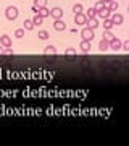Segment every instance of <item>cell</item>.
<instances>
[{
    "label": "cell",
    "mask_w": 129,
    "mask_h": 146,
    "mask_svg": "<svg viewBox=\"0 0 129 146\" xmlns=\"http://www.w3.org/2000/svg\"><path fill=\"white\" fill-rule=\"evenodd\" d=\"M5 16H7L10 21H15L16 18H18V8H16V7H7Z\"/></svg>",
    "instance_id": "cell-1"
},
{
    "label": "cell",
    "mask_w": 129,
    "mask_h": 146,
    "mask_svg": "<svg viewBox=\"0 0 129 146\" xmlns=\"http://www.w3.org/2000/svg\"><path fill=\"white\" fill-rule=\"evenodd\" d=\"M81 36H83V39H86V41H92L94 39V29H90V28H84L83 33H81Z\"/></svg>",
    "instance_id": "cell-2"
},
{
    "label": "cell",
    "mask_w": 129,
    "mask_h": 146,
    "mask_svg": "<svg viewBox=\"0 0 129 146\" xmlns=\"http://www.w3.org/2000/svg\"><path fill=\"white\" fill-rule=\"evenodd\" d=\"M86 21H87V18H86V15H84V13H76V15H74V23H76L77 26H83V25H86Z\"/></svg>",
    "instance_id": "cell-3"
},
{
    "label": "cell",
    "mask_w": 129,
    "mask_h": 146,
    "mask_svg": "<svg viewBox=\"0 0 129 146\" xmlns=\"http://www.w3.org/2000/svg\"><path fill=\"white\" fill-rule=\"evenodd\" d=\"M50 16L53 18V20H62L63 10H62V8H58V7H55V8H52V10H50Z\"/></svg>",
    "instance_id": "cell-4"
},
{
    "label": "cell",
    "mask_w": 129,
    "mask_h": 146,
    "mask_svg": "<svg viewBox=\"0 0 129 146\" xmlns=\"http://www.w3.org/2000/svg\"><path fill=\"white\" fill-rule=\"evenodd\" d=\"M121 44H123V42L119 41L118 37H113V39H111V41L108 42V46L111 47L113 50H119V49H121Z\"/></svg>",
    "instance_id": "cell-5"
},
{
    "label": "cell",
    "mask_w": 129,
    "mask_h": 146,
    "mask_svg": "<svg viewBox=\"0 0 129 146\" xmlns=\"http://www.w3.org/2000/svg\"><path fill=\"white\" fill-rule=\"evenodd\" d=\"M110 20L113 21V25H115V26H118V25H121V23H123L124 18H123V15H121V13H113Z\"/></svg>",
    "instance_id": "cell-6"
},
{
    "label": "cell",
    "mask_w": 129,
    "mask_h": 146,
    "mask_svg": "<svg viewBox=\"0 0 129 146\" xmlns=\"http://www.w3.org/2000/svg\"><path fill=\"white\" fill-rule=\"evenodd\" d=\"M53 28H55L57 31H65V29H66V25H65V21H62V20H55Z\"/></svg>",
    "instance_id": "cell-7"
},
{
    "label": "cell",
    "mask_w": 129,
    "mask_h": 146,
    "mask_svg": "<svg viewBox=\"0 0 129 146\" xmlns=\"http://www.w3.org/2000/svg\"><path fill=\"white\" fill-rule=\"evenodd\" d=\"M86 25H87V28H90V29H95V28H98V20L97 18H87Z\"/></svg>",
    "instance_id": "cell-8"
},
{
    "label": "cell",
    "mask_w": 129,
    "mask_h": 146,
    "mask_svg": "<svg viewBox=\"0 0 129 146\" xmlns=\"http://www.w3.org/2000/svg\"><path fill=\"white\" fill-rule=\"evenodd\" d=\"M110 15H111V11L107 10V7H105L103 10L97 11V16H98V18H102V20H107V18H110Z\"/></svg>",
    "instance_id": "cell-9"
},
{
    "label": "cell",
    "mask_w": 129,
    "mask_h": 146,
    "mask_svg": "<svg viewBox=\"0 0 129 146\" xmlns=\"http://www.w3.org/2000/svg\"><path fill=\"white\" fill-rule=\"evenodd\" d=\"M79 47H81V50H83V52H90V41L83 39L81 44H79Z\"/></svg>",
    "instance_id": "cell-10"
},
{
    "label": "cell",
    "mask_w": 129,
    "mask_h": 146,
    "mask_svg": "<svg viewBox=\"0 0 129 146\" xmlns=\"http://www.w3.org/2000/svg\"><path fill=\"white\" fill-rule=\"evenodd\" d=\"M37 15L41 16V18H47V16H50V10H48L47 7H42V8H39Z\"/></svg>",
    "instance_id": "cell-11"
},
{
    "label": "cell",
    "mask_w": 129,
    "mask_h": 146,
    "mask_svg": "<svg viewBox=\"0 0 129 146\" xmlns=\"http://www.w3.org/2000/svg\"><path fill=\"white\" fill-rule=\"evenodd\" d=\"M0 42H2L3 47H10L11 46V39H10V36H7V34H3V36L0 37Z\"/></svg>",
    "instance_id": "cell-12"
},
{
    "label": "cell",
    "mask_w": 129,
    "mask_h": 146,
    "mask_svg": "<svg viewBox=\"0 0 129 146\" xmlns=\"http://www.w3.org/2000/svg\"><path fill=\"white\" fill-rule=\"evenodd\" d=\"M107 10H110L111 13H115V11L118 10V2H115V0L108 2V7H107Z\"/></svg>",
    "instance_id": "cell-13"
},
{
    "label": "cell",
    "mask_w": 129,
    "mask_h": 146,
    "mask_svg": "<svg viewBox=\"0 0 129 146\" xmlns=\"http://www.w3.org/2000/svg\"><path fill=\"white\" fill-rule=\"evenodd\" d=\"M113 26H115V25H113V21L110 20V18H107V20H103V28H105L107 31H110V29H111Z\"/></svg>",
    "instance_id": "cell-14"
},
{
    "label": "cell",
    "mask_w": 129,
    "mask_h": 146,
    "mask_svg": "<svg viewBox=\"0 0 129 146\" xmlns=\"http://www.w3.org/2000/svg\"><path fill=\"white\" fill-rule=\"evenodd\" d=\"M44 52H45L47 55H55V54H57V49L53 46H47L45 49H44Z\"/></svg>",
    "instance_id": "cell-15"
},
{
    "label": "cell",
    "mask_w": 129,
    "mask_h": 146,
    "mask_svg": "<svg viewBox=\"0 0 129 146\" xmlns=\"http://www.w3.org/2000/svg\"><path fill=\"white\" fill-rule=\"evenodd\" d=\"M86 18H97V11H95V8H94V7H90V8L87 10Z\"/></svg>",
    "instance_id": "cell-16"
},
{
    "label": "cell",
    "mask_w": 129,
    "mask_h": 146,
    "mask_svg": "<svg viewBox=\"0 0 129 146\" xmlns=\"http://www.w3.org/2000/svg\"><path fill=\"white\" fill-rule=\"evenodd\" d=\"M23 26H24V29H26V31H32V29H34V23H32L31 20H26Z\"/></svg>",
    "instance_id": "cell-17"
},
{
    "label": "cell",
    "mask_w": 129,
    "mask_h": 146,
    "mask_svg": "<svg viewBox=\"0 0 129 146\" xmlns=\"http://www.w3.org/2000/svg\"><path fill=\"white\" fill-rule=\"evenodd\" d=\"M108 47H110V46H108V41H105V39H102V41H100V44H98V49H100L102 52H105Z\"/></svg>",
    "instance_id": "cell-18"
},
{
    "label": "cell",
    "mask_w": 129,
    "mask_h": 146,
    "mask_svg": "<svg viewBox=\"0 0 129 146\" xmlns=\"http://www.w3.org/2000/svg\"><path fill=\"white\" fill-rule=\"evenodd\" d=\"M83 5H81V3H76V5H73V13H74V15H76V13H83Z\"/></svg>",
    "instance_id": "cell-19"
},
{
    "label": "cell",
    "mask_w": 129,
    "mask_h": 146,
    "mask_svg": "<svg viewBox=\"0 0 129 146\" xmlns=\"http://www.w3.org/2000/svg\"><path fill=\"white\" fill-rule=\"evenodd\" d=\"M42 20H44V18H41V16H39V15H36V16H34V18H32V23H34V26H41V25H42Z\"/></svg>",
    "instance_id": "cell-20"
},
{
    "label": "cell",
    "mask_w": 129,
    "mask_h": 146,
    "mask_svg": "<svg viewBox=\"0 0 129 146\" xmlns=\"http://www.w3.org/2000/svg\"><path fill=\"white\" fill-rule=\"evenodd\" d=\"M45 5H47V0H34V7H37V8H42Z\"/></svg>",
    "instance_id": "cell-21"
},
{
    "label": "cell",
    "mask_w": 129,
    "mask_h": 146,
    "mask_svg": "<svg viewBox=\"0 0 129 146\" xmlns=\"http://www.w3.org/2000/svg\"><path fill=\"white\" fill-rule=\"evenodd\" d=\"M94 8H95V11H100V10H103V8H105V3H103V2H100V0H97V3L94 5Z\"/></svg>",
    "instance_id": "cell-22"
},
{
    "label": "cell",
    "mask_w": 129,
    "mask_h": 146,
    "mask_svg": "<svg viewBox=\"0 0 129 146\" xmlns=\"http://www.w3.org/2000/svg\"><path fill=\"white\" fill-rule=\"evenodd\" d=\"M37 37H39L41 41H45V39H48V33H47V31H39Z\"/></svg>",
    "instance_id": "cell-23"
},
{
    "label": "cell",
    "mask_w": 129,
    "mask_h": 146,
    "mask_svg": "<svg viewBox=\"0 0 129 146\" xmlns=\"http://www.w3.org/2000/svg\"><path fill=\"white\" fill-rule=\"evenodd\" d=\"M65 54H66L68 57H74V55H76V49L69 47V49H66V50H65Z\"/></svg>",
    "instance_id": "cell-24"
},
{
    "label": "cell",
    "mask_w": 129,
    "mask_h": 146,
    "mask_svg": "<svg viewBox=\"0 0 129 146\" xmlns=\"http://www.w3.org/2000/svg\"><path fill=\"white\" fill-rule=\"evenodd\" d=\"M113 34H111V33H110V31H105V33H103V39H105V41H111V39H113Z\"/></svg>",
    "instance_id": "cell-25"
},
{
    "label": "cell",
    "mask_w": 129,
    "mask_h": 146,
    "mask_svg": "<svg viewBox=\"0 0 129 146\" xmlns=\"http://www.w3.org/2000/svg\"><path fill=\"white\" fill-rule=\"evenodd\" d=\"M24 36V29H16L15 31V37H23Z\"/></svg>",
    "instance_id": "cell-26"
},
{
    "label": "cell",
    "mask_w": 129,
    "mask_h": 146,
    "mask_svg": "<svg viewBox=\"0 0 129 146\" xmlns=\"http://www.w3.org/2000/svg\"><path fill=\"white\" fill-rule=\"evenodd\" d=\"M3 55H13V50H11V47H7L5 50H2Z\"/></svg>",
    "instance_id": "cell-27"
},
{
    "label": "cell",
    "mask_w": 129,
    "mask_h": 146,
    "mask_svg": "<svg viewBox=\"0 0 129 146\" xmlns=\"http://www.w3.org/2000/svg\"><path fill=\"white\" fill-rule=\"evenodd\" d=\"M32 11H34V13H36V15H37V11H39V8H37V7H34V5H32Z\"/></svg>",
    "instance_id": "cell-28"
},
{
    "label": "cell",
    "mask_w": 129,
    "mask_h": 146,
    "mask_svg": "<svg viewBox=\"0 0 129 146\" xmlns=\"http://www.w3.org/2000/svg\"><path fill=\"white\" fill-rule=\"evenodd\" d=\"M2 50H3V49H2V46H0V55H2Z\"/></svg>",
    "instance_id": "cell-29"
},
{
    "label": "cell",
    "mask_w": 129,
    "mask_h": 146,
    "mask_svg": "<svg viewBox=\"0 0 129 146\" xmlns=\"http://www.w3.org/2000/svg\"><path fill=\"white\" fill-rule=\"evenodd\" d=\"M100 2H111V0H100Z\"/></svg>",
    "instance_id": "cell-30"
}]
</instances>
